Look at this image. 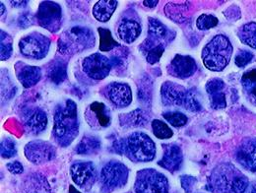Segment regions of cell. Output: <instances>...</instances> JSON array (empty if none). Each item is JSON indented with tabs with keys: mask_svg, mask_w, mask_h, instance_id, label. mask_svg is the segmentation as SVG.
Wrapping results in <instances>:
<instances>
[{
	"mask_svg": "<svg viewBox=\"0 0 256 193\" xmlns=\"http://www.w3.org/2000/svg\"><path fill=\"white\" fill-rule=\"evenodd\" d=\"M52 135L56 142L62 146H69L79 134L77 104L72 100H66L58 104L54 116Z\"/></svg>",
	"mask_w": 256,
	"mask_h": 193,
	"instance_id": "cell-1",
	"label": "cell"
},
{
	"mask_svg": "<svg viewBox=\"0 0 256 193\" xmlns=\"http://www.w3.org/2000/svg\"><path fill=\"white\" fill-rule=\"evenodd\" d=\"M248 188V178L230 162L215 166L208 178V188L213 193H244Z\"/></svg>",
	"mask_w": 256,
	"mask_h": 193,
	"instance_id": "cell-2",
	"label": "cell"
},
{
	"mask_svg": "<svg viewBox=\"0 0 256 193\" xmlns=\"http://www.w3.org/2000/svg\"><path fill=\"white\" fill-rule=\"evenodd\" d=\"M116 151L120 155H126L134 162L153 161L156 157V145L154 141L145 133L136 131L116 146Z\"/></svg>",
	"mask_w": 256,
	"mask_h": 193,
	"instance_id": "cell-3",
	"label": "cell"
},
{
	"mask_svg": "<svg viewBox=\"0 0 256 193\" xmlns=\"http://www.w3.org/2000/svg\"><path fill=\"white\" fill-rule=\"evenodd\" d=\"M232 46L224 34L215 36L203 48L202 60L207 69L219 72L230 64Z\"/></svg>",
	"mask_w": 256,
	"mask_h": 193,
	"instance_id": "cell-4",
	"label": "cell"
},
{
	"mask_svg": "<svg viewBox=\"0 0 256 193\" xmlns=\"http://www.w3.org/2000/svg\"><path fill=\"white\" fill-rule=\"evenodd\" d=\"M95 34L86 27L76 26L64 32L58 40V50L64 54H73L95 46Z\"/></svg>",
	"mask_w": 256,
	"mask_h": 193,
	"instance_id": "cell-5",
	"label": "cell"
},
{
	"mask_svg": "<svg viewBox=\"0 0 256 193\" xmlns=\"http://www.w3.org/2000/svg\"><path fill=\"white\" fill-rule=\"evenodd\" d=\"M160 96L164 106H182L194 112L202 108L201 104L192 91L174 82L166 81L162 85Z\"/></svg>",
	"mask_w": 256,
	"mask_h": 193,
	"instance_id": "cell-6",
	"label": "cell"
},
{
	"mask_svg": "<svg viewBox=\"0 0 256 193\" xmlns=\"http://www.w3.org/2000/svg\"><path fill=\"white\" fill-rule=\"evenodd\" d=\"M129 170L128 166L118 161L106 162L100 174V192L112 193L124 188L128 180Z\"/></svg>",
	"mask_w": 256,
	"mask_h": 193,
	"instance_id": "cell-7",
	"label": "cell"
},
{
	"mask_svg": "<svg viewBox=\"0 0 256 193\" xmlns=\"http://www.w3.org/2000/svg\"><path fill=\"white\" fill-rule=\"evenodd\" d=\"M168 180L154 168H144L137 172L134 184L135 193H168Z\"/></svg>",
	"mask_w": 256,
	"mask_h": 193,
	"instance_id": "cell-8",
	"label": "cell"
},
{
	"mask_svg": "<svg viewBox=\"0 0 256 193\" xmlns=\"http://www.w3.org/2000/svg\"><path fill=\"white\" fill-rule=\"evenodd\" d=\"M50 48V40L40 34L32 32L25 36L19 42V48L21 54L32 60H42L48 54Z\"/></svg>",
	"mask_w": 256,
	"mask_h": 193,
	"instance_id": "cell-9",
	"label": "cell"
},
{
	"mask_svg": "<svg viewBox=\"0 0 256 193\" xmlns=\"http://www.w3.org/2000/svg\"><path fill=\"white\" fill-rule=\"evenodd\" d=\"M62 19V10L60 4L54 1H44L40 4L36 14V20L38 25L48 32H56Z\"/></svg>",
	"mask_w": 256,
	"mask_h": 193,
	"instance_id": "cell-10",
	"label": "cell"
},
{
	"mask_svg": "<svg viewBox=\"0 0 256 193\" xmlns=\"http://www.w3.org/2000/svg\"><path fill=\"white\" fill-rule=\"evenodd\" d=\"M72 180L83 190H90L98 178L96 166L92 162H75L70 168Z\"/></svg>",
	"mask_w": 256,
	"mask_h": 193,
	"instance_id": "cell-11",
	"label": "cell"
},
{
	"mask_svg": "<svg viewBox=\"0 0 256 193\" xmlns=\"http://www.w3.org/2000/svg\"><path fill=\"white\" fill-rule=\"evenodd\" d=\"M170 31L160 23V21L156 18H149V30H148V36L140 46V50L145 54L149 50L159 48V46H166L170 40Z\"/></svg>",
	"mask_w": 256,
	"mask_h": 193,
	"instance_id": "cell-12",
	"label": "cell"
},
{
	"mask_svg": "<svg viewBox=\"0 0 256 193\" xmlns=\"http://www.w3.org/2000/svg\"><path fill=\"white\" fill-rule=\"evenodd\" d=\"M25 156L34 164H40L56 158V150L48 141L34 140L29 142L24 149Z\"/></svg>",
	"mask_w": 256,
	"mask_h": 193,
	"instance_id": "cell-13",
	"label": "cell"
},
{
	"mask_svg": "<svg viewBox=\"0 0 256 193\" xmlns=\"http://www.w3.org/2000/svg\"><path fill=\"white\" fill-rule=\"evenodd\" d=\"M112 60L100 54H91L82 62L83 71L94 80H102L106 78L112 70Z\"/></svg>",
	"mask_w": 256,
	"mask_h": 193,
	"instance_id": "cell-14",
	"label": "cell"
},
{
	"mask_svg": "<svg viewBox=\"0 0 256 193\" xmlns=\"http://www.w3.org/2000/svg\"><path fill=\"white\" fill-rule=\"evenodd\" d=\"M23 124L30 134L38 135L46 128L48 116L38 108H27L23 112Z\"/></svg>",
	"mask_w": 256,
	"mask_h": 193,
	"instance_id": "cell-15",
	"label": "cell"
},
{
	"mask_svg": "<svg viewBox=\"0 0 256 193\" xmlns=\"http://www.w3.org/2000/svg\"><path fill=\"white\" fill-rule=\"evenodd\" d=\"M197 70V64L190 56L178 54L168 66V72L172 76L180 79H186L192 76Z\"/></svg>",
	"mask_w": 256,
	"mask_h": 193,
	"instance_id": "cell-16",
	"label": "cell"
},
{
	"mask_svg": "<svg viewBox=\"0 0 256 193\" xmlns=\"http://www.w3.org/2000/svg\"><path fill=\"white\" fill-rule=\"evenodd\" d=\"M108 96L116 108L128 106L132 102V91L126 83L114 82L108 86Z\"/></svg>",
	"mask_w": 256,
	"mask_h": 193,
	"instance_id": "cell-17",
	"label": "cell"
},
{
	"mask_svg": "<svg viewBox=\"0 0 256 193\" xmlns=\"http://www.w3.org/2000/svg\"><path fill=\"white\" fill-rule=\"evenodd\" d=\"M236 160L248 170L256 172V138L242 142L236 151Z\"/></svg>",
	"mask_w": 256,
	"mask_h": 193,
	"instance_id": "cell-18",
	"label": "cell"
},
{
	"mask_svg": "<svg viewBox=\"0 0 256 193\" xmlns=\"http://www.w3.org/2000/svg\"><path fill=\"white\" fill-rule=\"evenodd\" d=\"M164 156L158 164L170 172L178 170L182 164V152L176 144H164Z\"/></svg>",
	"mask_w": 256,
	"mask_h": 193,
	"instance_id": "cell-19",
	"label": "cell"
},
{
	"mask_svg": "<svg viewBox=\"0 0 256 193\" xmlns=\"http://www.w3.org/2000/svg\"><path fill=\"white\" fill-rule=\"evenodd\" d=\"M21 193H52L46 178L38 172L31 174L22 182Z\"/></svg>",
	"mask_w": 256,
	"mask_h": 193,
	"instance_id": "cell-20",
	"label": "cell"
},
{
	"mask_svg": "<svg viewBox=\"0 0 256 193\" xmlns=\"http://www.w3.org/2000/svg\"><path fill=\"white\" fill-rule=\"evenodd\" d=\"M17 77L20 83L25 88H31L34 86L42 78V70L38 66L22 64L16 68Z\"/></svg>",
	"mask_w": 256,
	"mask_h": 193,
	"instance_id": "cell-21",
	"label": "cell"
},
{
	"mask_svg": "<svg viewBox=\"0 0 256 193\" xmlns=\"http://www.w3.org/2000/svg\"><path fill=\"white\" fill-rule=\"evenodd\" d=\"M141 25L132 19H124L118 29L120 38L126 44H132L141 34Z\"/></svg>",
	"mask_w": 256,
	"mask_h": 193,
	"instance_id": "cell-22",
	"label": "cell"
},
{
	"mask_svg": "<svg viewBox=\"0 0 256 193\" xmlns=\"http://www.w3.org/2000/svg\"><path fill=\"white\" fill-rule=\"evenodd\" d=\"M118 1L100 0L98 1L93 8V15L98 22H108L118 7Z\"/></svg>",
	"mask_w": 256,
	"mask_h": 193,
	"instance_id": "cell-23",
	"label": "cell"
},
{
	"mask_svg": "<svg viewBox=\"0 0 256 193\" xmlns=\"http://www.w3.org/2000/svg\"><path fill=\"white\" fill-rule=\"evenodd\" d=\"M242 85L248 100L256 106V68H252L244 73Z\"/></svg>",
	"mask_w": 256,
	"mask_h": 193,
	"instance_id": "cell-24",
	"label": "cell"
},
{
	"mask_svg": "<svg viewBox=\"0 0 256 193\" xmlns=\"http://www.w3.org/2000/svg\"><path fill=\"white\" fill-rule=\"evenodd\" d=\"M48 77L56 85L64 82L67 77V65L64 60H58L50 64L48 70Z\"/></svg>",
	"mask_w": 256,
	"mask_h": 193,
	"instance_id": "cell-25",
	"label": "cell"
},
{
	"mask_svg": "<svg viewBox=\"0 0 256 193\" xmlns=\"http://www.w3.org/2000/svg\"><path fill=\"white\" fill-rule=\"evenodd\" d=\"M100 149V141L93 136H85L77 145L75 151L79 155H91Z\"/></svg>",
	"mask_w": 256,
	"mask_h": 193,
	"instance_id": "cell-26",
	"label": "cell"
},
{
	"mask_svg": "<svg viewBox=\"0 0 256 193\" xmlns=\"http://www.w3.org/2000/svg\"><path fill=\"white\" fill-rule=\"evenodd\" d=\"M90 110L95 114L96 120L102 128H108L110 126V122H112L110 114L104 104L94 102L90 106Z\"/></svg>",
	"mask_w": 256,
	"mask_h": 193,
	"instance_id": "cell-27",
	"label": "cell"
},
{
	"mask_svg": "<svg viewBox=\"0 0 256 193\" xmlns=\"http://www.w3.org/2000/svg\"><path fill=\"white\" fill-rule=\"evenodd\" d=\"M238 38L244 44L256 50V23L250 22L244 24L238 30Z\"/></svg>",
	"mask_w": 256,
	"mask_h": 193,
	"instance_id": "cell-28",
	"label": "cell"
},
{
	"mask_svg": "<svg viewBox=\"0 0 256 193\" xmlns=\"http://www.w3.org/2000/svg\"><path fill=\"white\" fill-rule=\"evenodd\" d=\"M98 32L100 34V52H110L116 46H120V44L112 38V32L106 28H98Z\"/></svg>",
	"mask_w": 256,
	"mask_h": 193,
	"instance_id": "cell-29",
	"label": "cell"
},
{
	"mask_svg": "<svg viewBox=\"0 0 256 193\" xmlns=\"http://www.w3.org/2000/svg\"><path fill=\"white\" fill-rule=\"evenodd\" d=\"M0 34V58L1 60H7L13 52V40L9 34L2 30Z\"/></svg>",
	"mask_w": 256,
	"mask_h": 193,
	"instance_id": "cell-30",
	"label": "cell"
},
{
	"mask_svg": "<svg viewBox=\"0 0 256 193\" xmlns=\"http://www.w3.org/2000/svg\"><path fill=\"white\" fill-rule=\"evenodd\" d=\"M162 118L174 128H182L188 124V116L180 112H168L162 114Z\"/></svg>",
	"mask_w": 256,
	"mask_h": 193,
	"instance_id": "cell-31",
	"label": "cell"
},
{
	"mask_svg": "<svg viewBox=\"0 0 256 193\" xmlns=\"http://www.w3.org/2000/svg\"><path fill=\"white\" fill-rule=\"evenodd\" d=\"M144 114L142 112L141 110H136L130 114H128L126 116L122 118V124H128L129 126H142L146 124L145 118H144Z\"/></svg>",
	"mask_w": 256,
	"mask_h": 193,
	"instance_id": "cell-32",
	"label": "cell"
},
{
	"mask_svg": "<svg viewBox=\"0 0 256 193\" xmlns=\"http://www.w3.org/2000/svg\"><path fill=\"white\" fill-rule=\"evenodd\" d=\"M152 129L154 135L159 139H168L174 135L172 130L168 128V126L159 120H154L152 122Z\"/></svg>",
	"mask_w": 256,
	"mask_h": 193,
	"instance_id": "cell-33",
	"label": "cell"
},
{
	"mask_svg": "<svg viewBox=\"0 0 256 193\" xmlns=\"http://www.w3.org/2000/svg\"><path fill=\"white\" fill-rule=\"evenodd\" d=\"M0 153H1V157L4 159H10L16 156L17 147H16L15 141L11 138H4L1 141Z\"/></svg>",
	"mask_w": 256,
	"mask_h": 193,
	"instance_id": "cell-34",
	"label": "cell"
},
{
	"mask_svg": "<svg viewBox=\"0 0 256 193\" xmlns=\"http://www.w3.org/2000/svg\"><path fill=\"white\" fill-rule=\"evenodd\" d=\"M219 21L218 18H216L213 15H207V14H202L201 16L198 17L196 21V26L199 30L205 31L212 29L218 25Z\"/></svg>",
	"mask_w": 256,
	"mask_h": 193,
	"instance_id": "cell-35",
	"label": "cell"
},
{
	"mask_svg": "<svg viewBox=\"0 0 256 193\" xmlns=\"http://www.w3.org/2000/svg\"><path fill=\"white\" fill-rule=\"evenodd\" d=\"M210 96V104L212 106V108L214 110H222L226 108V96L223 91H218L215 92Z\"/></svg>",
	"mask_w": 256,
	"mask_h": 193,
	"instance_id": "cell-36",
	"label": "cell"
},
{
	"mask_svg": "<svg viewBox=\"0 0 256 193\" xmlns=\"http://www.w3.org/2000/svg\"><path fill=\"white\" fill-rule=\"evenodd\" d=\"M164 48L166 46H159L156 48H153L151 50H149L148 52L145 54L146 56V60L150 64H155L160 60L164 52Z\"/></svg>",
	"mask_w": 256,
	"mask_h": 193,
	"instance_id": "cell-37",
	"label": "cell"
},
{
	"mask_svg": "<svg viewBox=\"0 0 256 193\" xmlns=\"http://www.w3.org/2000/svg\"><path fill=\"white\" fill-rule=\"evenodd\" d=\"M254 58V56L252 52L248 50H242L234 58V64L238 67H244L248 64Z\"/></svg>",
	"mask_w": 256,
	"mask_h": 193,
	"instance_id": "cell-38",
	"label": "cell"
},
{
	"mask_svg": "<svg viewBox=\"0 0 256 193\" xmlns=\"http://www.w3.org/2000/svg\"><path fill=\"white\" fill-rule=\"evenodd\" d=\"M180 182H182V188L184 190V192L186 193H190L197 180L194 176H180Z\"/></svg>",
	"mask_w": 256,
	"mask_h": 193,
	"instance_id": "cell-39",
	"label": "cell"
},
{
	"mask_svg": "<svg viewBox=\"0 0 256 193\" xmlns=\"http://www.w3.org/2000/svg\"><path fill=\"white\" fill-rule=\"evenodd\" d=\"M34 23V17L32 16L31 13H24L22 14L19 19H18V25L22 28V29H25L29 26H31Z\"/></svg>",
	"mask_w": 256,
	"mask_h": 193,
	"instance_id": "cell-40",
	"label": "cell"
},
{
	"mask_svg": "<svg viewBox=\"0 0 256 193\" xmlns=\"http://www.w3.org/2000/svg\"><path fill=\"white\" fill-rule=\"evenodd\" d=\"M7 170L13 174H21L24 172V166L20 162L15 161L8 162L6 164Z\"/></svg>",
	"mask_w": 256,
	"mask_h": 193,
	"instance_id": "cell-41",
	"label": "cell"
},
{
	"mask_svg": "<svg viewBox=\"0 0 256 193\" xmlns=\"http://www.w3.org/2000/svg\"><path fill=\"white\" fill-rule=\"evenodd\" d=\"M11 4L15 7H25L28 4V1H11Z\"/></svg>",
	"mask_w": 256,
	"mask_h": 193,
	"instance_id": "cell-42",
	"label": "cell"
},
{
	"mask_svg": "<svg viewBox=\"0 0 256 193\" xmlns=\"http://www.w3.org/2000/svg\"><path fill=\"white\" fill-rule=\"evenodd\" d=\"M143 3H144L145 6L153 8V7H155L159 3V1H157V0L156 1H148V0H146V1H143Z\"/></svg>",
	"mask_w": 256,
	"mask_h": 193,
	"instance_id": "cell-43",
	"label": "cell"
},
{
	"mask_svg": "<svg viewBox=\"0 0 256 193\" xmlns=\"http://www.w3.org/2000/svg\"><path fill=\"white\" fill-rule=\"evenodd\" d=\"M69 193H81L80 192H78L73 186H69Z\"/></svg>",
	"mask_w": 256,
	"mask_h": 193,
	"instance_id": "cell-44",
	"label": "cell"
},
{
	"mask_svg": "<svg viewBox=\"0 0 256 193\" xmlns=\"http://www.w3.org/2000/svg\"><path fill=\"white\" fill-rule=\"evenodd\" d=\"M0 4H1V5H0V6H1V16H2V18H3V13L5 14V7H4V5H3L2 2H1Z\"/></svg>",
	"mask_w": 256,
	"mask_h": 193,
	"instance_id": "cell-45",
	"label": "cell"
},
{
	"mask_svg": "<svg viewBox=\"0 0 256 193\" xmlns=\"http://www.w3.org/2000/svg\"><path fill=\"white\" fill-rule=\"evenodd\" d=\"M250 193H256V186H252V190H250Z\"/></svg>",
	"mask_w": 256,
	"mask_h": 193,
	"instance_id": "cell-46",
	"label": "cell"
},
{
	"mask_svg": "<svg viewBox=\"0 0 256 193\" xmlns=\"http://www.w3.org/2000/svg\"><path fill=\"white\" fill-rule=\"evenodd\" d=\"M126 193H131V192H126Z\"/></svg>",
	"mask_w": 256,
	"mask_h": 193,
	"instance_id": "cell-47",
	"label": "cell"
}]
</instances>
